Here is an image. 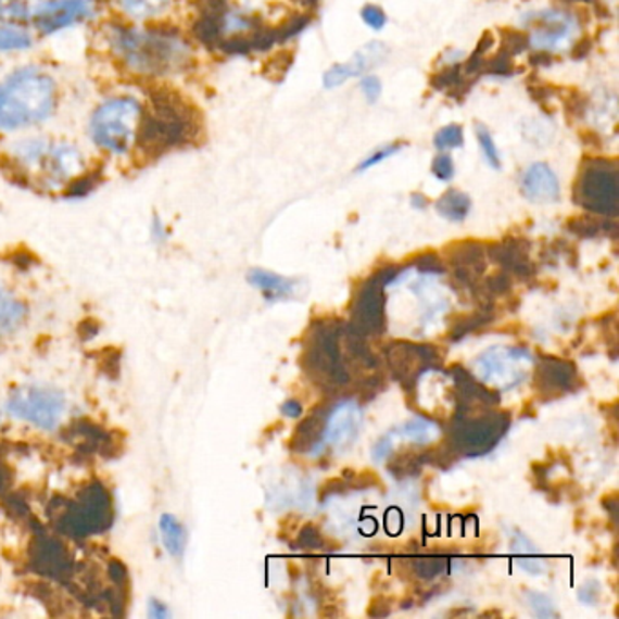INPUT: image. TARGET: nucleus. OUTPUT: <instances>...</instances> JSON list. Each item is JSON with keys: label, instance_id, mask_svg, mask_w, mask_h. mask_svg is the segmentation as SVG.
<instances>
[{"label": "nucleus", "instance_id": "1", "mask_svg": "<svg viewBox=\"0 0 619 619\" xmlns=\"http://www.w3.org/2000/svg\"><path fill=\"white\" fill-rule=\"evenodd\" d=\"M99 46L118 72L144 83L166 84L194 66L193 42L169 24L110 18L100 24Z\"/></svg>", "mask_w": 619, "mask_h": 619}, {"label": "nucleus", "instance_id": "2", "mask_svg": "<svg viewBox=\"0 0 619 619\" xmlns=\"http://www.w3.org/2000/svg\"><path fill=\"white\" fill-rule=\"evenodd\" d=\"M4 169L26 188L42 193H64L91 169V164L86 151L72 140L29 135L8 144Z\"/></svg>", "mask_w": 619, "mask_h": 619}, {"label": "nucleus", "instance_id": "3", "mask_svg": "<svg viewBox=\"0 0 619 619\" xmlns=\"http://www.w3.org/2000/svg\"><path fill=\"white\" fill-rule=\"evenodd\" d=\"M61 86L39 64L18 66L0 80V134H21L55 116Z\"/></svg>", "mask_w": 619, "mask_h": 619}, {"label": "nucleus", "instance_id": "4", "mask_svg": "<svg viewBox=\"0 0 619 619\" xmlns=\"http://www.w3.org/2000/svg\"><path fill=\"white\" fill-rule=\"evenodd\" d=\"M146 99L129 91L105 94L89 113L86 134L94 150L108 159H128L139 150Z\"/></svg>", "mask_w": 619, "mask_h": 619}, {"label": "nucleus", "instance_id": "5", "mask_svg": "<svg viewBox=\"0 0 619 619\" xmlns=\"http://www.w3.org/2000/svg\"><path fill=\"white\" fill-rule=\"evenodd\" d=\"M156 89L159 91L146 99L144 122L137 150L150 159L188 146L200 131L193 105L167 88Z\"/></svg>", "mask_w": 619, "mask_h": 619}, {"label": "nucleus", "instance_id": "6", "mask_svg": "<svg viewBox=\"0 0 619 619\" xmlns=\"http://www.w3.org/2000/svg\"><path fill=\"white\" fill-rule=\"evenodd\" d=\"M574 204L594 215L616 218L619 213L618 164L605 159L583 162L574 184Z\"/></svg>", "mask_w": 619, "mask_h": 619}, {"label": "nucleus", "instance_id": "7", "mask_svg": "<svg viewBox=\"0 0 619 619\" xmlns=\"http://www.w3.org/2000/svg\"><path fill=\"white\" fill-rule=\"evenodd\" d=\"M7 410L17 420L26 421L40 431H55L67 413V400L62 391L48 386H26L13 391Z\"/></svg>", "mask_w": 619, "mask_h": 619}, {"label": "nucleus", "instance_id": "8", "mask_svg": "<svg viewBox=\"0 0 619 619\" xmlns=\"http://www.w3.org/2000/svg\"><path fill=\"white\" fill-rule=\"evenodd\" d=\"M509 424L507 415H458L449 431V447L465 458L485 456L504 440Z\"/></svg>", "mask_w": 619, "mask_h": 619}, {"label": "nucleus", "instance_id": "9", "mask_svg": "<svg viewBox=\"0 0 619 619\" xmlns=\"http://www.w3.org/2000/svg\"><path fill=\"white\" fill-rule=\"evenodd\" d=\"M102 8L104 0H37L29 28L40 37H53L99 21Z\"/></svg>", "mask_w": 619, "mask_h": 619}, {"label": "nucleus", "instance_id": "10", "mask_svg": "<svg viewBox=\"0 0 619 619\" xmlns=\"http://www.w3.org/2000/svg\"><path fill=\"white\" fill-rule=\"evenodd\" d=\"M534 365L531 351L523 348L487 349L475 362V370L481 382L492 389L509 391L518 388L529 378V370Z\"/></svg>", "mask_w": 619, "mask_h": 619}, {"label": "nucleus", "instance_id": "11", "mask_svg": "<svg viewBox=\"0 0 619 619\" xmlns=\"http://www.w3.org/2000/svg\"><path fill=\"white\" fill-rule=\"evenodd\" d=\"M399 271L400 267H383L359 286L353 305L354 331L358 334H382L386 331V289Z\"/></svg>", "mask_w": 619, "mask_h": 619}, {"label": "nucleus", "instance_id": "12", "mask_svg": "<svg viewBox=\"0 0 619 619\" xmlns=\"http://www.w3.org/2000/svg\"><path fill=\"white\" fill-rule=\"evenodd\" d=\"M529 34V45L536 50L553 51L559 48L572 37L578 28L576 18L570 13L561 10H543V12L531 13L523 18Z\"/></svg>", "mask_w": 619, "mask_h": 619}, {"label": "nucleus", "instance_id": "13", "mask_svg": "<svg viewBox=\"0 0 619 619\" xmlns=\"http://www.w3.org/2000/svg\"><path fill=\"white\" fill-rule=\"evenodd\" d=\"M362 426V410L354 400H342L321 416L320 445L327 447H345L358 438Z\"/></svg>", "mask_w": 619, "mask_h": 619}, {"label": "nucleus", "instance_id": "14", "mask_svg": "<svg viewBox=\"0 0 619 619\" xmlns=\"http://www.w3.org/2000/svg\"><path fill=\"white\" fill-rule=\"evenodd\" d=\"M438 354L432 348L427 345H416V343H396L389 349V364L394 375H399L400 382L405 386L416 382L424 370L437 364Z\"/></svg>", "mask_w": 619, "mask_h": 619}, {"label": "nucleus", "instance_id": "15", "mask_svg": "<svg viewBox=\"0 0 619 619\" xmlns=\"http://www.w3.org/2000/svg\"><path fill=\"white\" fill-rule=\"evenodd\" d=\"M521 194L534 204H551L559 199V180L553 167L534 162L527 167L520 180Z\"/></svg>", "mask_w": 619, "mask_h": 619}, {"label": "nucleus", "instance_id": "16", "mask_svg": "<svg viewBox=\"0 0 619 619\" xmlns=\"http://www.w3.org/2000/svg\"><path fill=\"white\" fill-rule=\"evenodd\" d=\"M116 18L129 23H161L172 12L177 0H104Z\"/></svg>", "mask_w": 619, "mask_h": 619}, {"label": "nucleus", "instance_id": "17", "mask_svg": "<svg viewBox=\"0 0 619 619\" xmlns=\"http://www.w3.org/2000/svg\"><path fill=\"white\" fill-rule=\"evenodd\" d=\"M578 370L567 359L542 358L536 367V386L543 393L565 394L574 391Z\"/></svg>", "mask_w": 619, "mask_h": 619}, {"label": "nucleus", "instance_id": "18", "mask_svg": "<svg viewBox=\"0 0 619 619\" xmlns=\"http://www.w3.org/2000/svg\"><path fill=\"white\" fill-rule=\"evenodd\" d=\"M487 255L492 261L498 262L507 271H513L520 278H529L534 275V266L529 261V243L520 238H509L505 242L494 243Z\"/></svg>", "mask_w": 619, "mask_h": 619}, {"label": "nucleus", "instance_id": "19", "mask_svg": "<svg viewBox=\"0 0 619 619\" xmlns=\"http://www.w3.org/2000/svg\"><path fill=\"white\" fill-rule=\"evenodd\" d=\"M383 55H386L383 45H380V42L367 45V48L356 53L351 61L345 62V64H334L329 72H326L324 86L329 89L337 88V86L345 83L349 78L362 75L365 70H369L375 64V61H380Z\"/></svg>", "mask_w": 619, "mask_h": 619}, {"label": "nucleus", "instance_id": "20", "mask_svg": "<svg viewBox=\"0 0 619 619\" xmlns=\"http://www.w3.org/2000/svg\"><path fill=\"white\" fill-rule=\"evenodd\" d=\"M26 320V305L13 291L0 283V342L12 337Z\"/></svg>", "mask_w": 619, "mask_h": 619}, {"label": "nucleus", "instance_id": "21", "mask_svg": "<svg viewBox=\"0 0 619 619\" xmlns=\"http://www.w3.org/2000/svg\"><path fill=\"white\" fill-rule=\"evenodd\" d=\"M248 282L253 288L261 289L269 302L289 299L294 291L293 280L280 277L277 273L266 271V269H251Z\"/></svg>", "mask_w": 619, "mask_h": 619}, {"label": "nucleus", "instance_id": "22", "mask_svg": "<svg viewBox=\"0 0 619 619\" xmlns=\"http://www.w3.org/2000/svg\"><path fill=\"white\" fill-rule=\"evenodd\" d=\"M35 35L29 26L0 23V55H17L34 50Z\"/></svg>", "mask_w": 619, "mask_h": 619}, {"label": "nucleus", "instance_id": "23", "mask_svg": "<svg viewBox=\"0 0 619 619\" xmlns=\"http://www.w3.org/2000/svg\"><path fill=\"white\" fill-rule=\"evenodd\" d=\"M391 434L394 438H404L407 442L416 443V445H429V443L437 442L440 434H442V429L431 418L415 416V418L405 421L404 426H400Z\"/></svg>", "mask_w": 619, "mask_h": 619}, {"label": "nucleus", "instance_id": "24", "mask_svg": "<svg viewBox=\"0 0 619 619\" xmlns=\"http://www.w3.org/2000/svg\"><path fill=\"white\" fill-rule=\"evenodd\" d=\"M510 551L516 556V564L520 565V569L526 570L529 574L538 576L545 572L547 565L543 561L542 556L538 554L534 543L523 534V532H513L510 538Z\"/></svg>", "mask_w": 619, "mask_h": 619}, {"label": "nucleus", "instance_id": "25", "mask_svg": "<svg viewBox=\"0 0 619 619\" xmlns=\"http://www.w3.org/2000/svg\"><path fill=\"white\" fill-rule=\"evenodd\" d=\"M438 215L449 222H464L469 216L472 200L459 189H449L437 200Z\"/></svg>", "mask_w": 619, "mask_h": 619}, {"label": "nucleus", "instance_id": "26", "mask_svg": "<svg viewBox=\"0 0 619 619\" xmlns=\"http://www.w3.org/2000/svg\"><path fill=\"white\" fill-rule=\"evenodd\" d=\"M159 529H161V540L167 553L172 554L173 558H182L186 545H188V534L182 523L175 516L164 515L159 521Z\"/></svg>", "mask_w": 619, "mask_h": 619}, {"label": "nucleus", "instance_id": "27", "mask_svg": "<svg viewBox=\"0 0 619 619\" xmlns=\"http://www.w3.org/2000/svg\"><path fill=\"white\" fill-rule=\"evenodd\" d=\"M35 0H0V23L29 26Z\"/></svg>", "mask_w": 619, "mask_h": 619}, {"label": "nucleus", "instance_id": "28", "mask_svg": "<svg viewBox=\"0 0 619 619\" xmlns=\"http://www.w3.org/2000/svg\"><path fill=\"white\" fill-rule=\"evenodd\" d=\"M569 231L574 232L578 237L594 238L602 232H616V224H614L612 218L596 220V218L581 216V218H572L569 222Z\"/></svg>", "mask_w": 619, "mask_h": 619}, {"label": "nucleus", "instance_id": "29", "mask_svg": "<svg viewBox=\"0 0 619 619\" xmlns=\"http://www.w3.org/2000/svg\"><path fill=\"white\" fill-rule=\"evenodd\" d=\"M467 75L464 73V66H459L458 62H454V64H447L443 70L434 73L429 83H431L432 89H437V91H451Z\"/></svg>", "mask_w": 619, "mask_h": 619}, {"label": "nucleus", "instance_id": "30", "mask_svg": "<svg viewBox=\"0 0 619 619\" xmlns=\"http://www.w3.org/2000/svg\"><path fill=\"white\" fill-rule=\"evenodd\" d=\"M529 46H531L529 45V34H523L518 29H502V48L500 51L505 55L515 59V56L521 55Z\"/></svg>", "mask_w": 619, "mask_h": 619}, {"label": "nucleus", "instance_id": "31", "mask_svg": "<svg viewBox=\"0 0 619 619\" xmlns=\"http://www.w3.org/2000/svg\"><path fill=\"white\" fill-rule=\"evenodd\" d=\"M523 599H526V605L529 607V610H531L536 618H558V612H556L553 599L542 594V592L527 591Z\"/></svg>", "mask_w": 619, "mask_h": 619}, {"label": "nucleus", "instance_id": "32", "mask_svg": "<svg viewBox=\"0 0 619 619\" xmlns=\"http://www.w3.org/2000/svg\"><path fill=\"white\" fill-rule=\"evenodd\" d=\"M464 142V128L458 124H449L434 135V148L438 151L458 150Z\"/></svg>", "mask_w": 619, "mask_h": 619}, {"label": "nucleus", "instance_id": "33", "mask_svg": "<svg viewBox=\"0 0 619 619\" xmlns=\"http://www.w3.org/2000/svg\"><path fill=\"white\" fill-rule=\"evenodd\" d=\"M476 139L480 142L481 153L485 156L487 164L492 167V169H500L502 167V156H500L498 148H496V142L492 139L491 131L478 124L476 126Z\"/></svg>", "mask_w": 619, "mask_h": 619}, {"label": "nucleus", "instance_id": "34", "mask_svg": "<svg viewBox=\"0 0 619 619\" xmlns=\"http://www.w3.org/2000/svg\"><path fill=\"white\" fill-rule=\"evenodd\" d=\"M449 564H451L449 559L437 558V556H432V558H418L413 561V570H415L416 576L421 578V580H434L438 576L445 574Z\"/></svg>", "mask_w": 619, "mask_h": 619}, {"label": "nucleus", "instance_id": "35", "mask_svg": "<svg viewBox=\"0 0 619 619\" xmlns=\"http://www.w3.org/2000/svg\"><path fill=\"white\" fill-rule=\"evenodd\" d=\"M311 24L310 15H291L288 21H283L277 26L278 42H288V40L299 37Z\"/></svg>", "mask_w": 619, "mask_h": 619}, {"label": "nucleus", "instance_id": "36", "mask_svg": "<svg viewBox=\"0 0 619 619\" xmlns=\"http://www.w3.org/2000/svg\"><path fill=\"white\" fill-rule=\"evenodd\" d=\"M481 73H487L492 77H510L515 73V64H513L510 56L500 51L498 55L491 56L489 61H485Z\"/></svg>", "mask_w": 619, "mask_h": 619}, {"label": "nucleus", "instance_id": "37", "mask_svg": "<svg viewBox=\"0 0 619 619\" xmlns=\"http://www.w3.org/2000/svg\"><path fill=\"white\" fill-rule=\"evenodd\" d=\"M293 51H280L277 55L271 56L266 64L267 77L282 80L286 77V73L289 72V67L293 64Z\"/></svg>", "mask_w": 619, "mask_h": 619}, {"label": "nucleus", "instance_id": "38", "mask_svg": "<svg viewBox=\"0 0 619 619\" xmlns=\"http://www.w3.org/2000/svg\"><path fill=\"white\" fill-rule=\"evenodd\" d=\"M404 148V144H400V142H394V144L383 146L380 150L375 151V153H370L367 159H365L358 167H356V172H367L372 166H378L380 162L388 161L391 156L396 155L400 153Z\"/></svg>", "mask_w": 619, "mask_h": 619}, {"label": "nucleus", "instance_id": "39", "mask_svg": "<svg viewBox=\"0 0 619 619\" xmlns=\"http://www.w3.org/2000/svg\"><path fill=\"white\" fill-rule=\"evenodd\" d=\"M564 105L567 115L572 116L576 121H581L585 116L586 110H589V100H586L585 94L572 89L565 97Z\"/></svg>", "mask_w": 619, "mask_h": 619}, {"label": "nucleus", "instance_id": "40", "mask_svg": "<svg viewBox=\"0 0 619 619\" xmlns=\"http://www.w3.org/2000/svg\"><path fill=\"white\" fill-rule=\"evenodd\" d=\"M431 172L440 182H449V180L454 177V162L451 155L442 151V153L432 161Z\"/></svg>", "mask_w": 619, "mask_h": 619}, {"label": "nucleus", "instance_id": "41", "mask_svg": "<svg viewBox=\"0 0 619 619\" xmlns=\"http://www.w3.org/2000/svg\"><path fill=\"white\" fill-rule=\"evenodd\" d=\"M359 15H362V21L375 31H380L388 24V15L377 4H367V7L362 8Z\"/></svg>", "mask_w": 619, "mask_h": 619}, {"label": "nucleus", "instance_id": "42", "mask_svg": "<svg viewBox=\"0 0 619 619\" xmlns=\"http://www.w3.org/2000/svg\"><path fill=\"white\" fill-rule=\"evenodd\" d=\"M547 135L553 137V131L545 126V124H538V122H527L523 126V137H526L531 144L543 146L548 144Z\"/></svg>", "mask_w": 619, "mask_h": 619}, {"label": "nucleus", "instance_id": "43", "mask_svg": "<svg viewBox=\"0 0 619 619\" xmlns=\"http://www.w3.org/2000/svg\"><path fill=\"white\" fill-rule=\"evenodd\" d=\"M416 269L421 275H434V277H440L445 273V267H443L442 261L438 258L434 253H427V255H421L415 264Z\"/></svg>", "mask_w": 619, "mask_h": 619}, {"label": "nucleus", "instance_id": "44", "mask_svg": "<svg viewBox=\"0 0 619 619\" xmlns=\"http://www.w3.org/2000/svg\"><path fill=\"white\" fill-rule=\"evenodd\" d=\"M359 89H362V93H364L367 102L375 104L380 99V94H382V83L375 75H367V77L359 80Z\"/></svg>", "mask_w": 619, "mask_h": 619}, {"label": "nucleus", "instance_id": "45", "mask_svg": "<svg viewBox=\"0 0 619 619\" xmlns=\"http://www.w3.org/2000/svg\"><path fill=\"white\" fill-rule=\"evenodd\" d=\"M599 596H602V585L596 580L586 581L585 585H581L578 591V599L585 605H596Z\"/></svg>", "mask_w": 619, "mask_h": 619}, {"label": "nucleus", "instance_id": "46", "mask_svg": "<svg viewBox=\"0 0 619 619\" xmlns=\"http://www.w3.org/2000/svg\"><path fill=\"white\" fill-rule=\"evenodd\" d=\"M150 232L153 242L159 243V245L169 242V227H167L166 222L162 220L161 216H153Z\"/></svg>", "mask_w": 619, "mask_h": 619}, {"label": "nucleus", "instance_id": "47", "mask_svg": "<svg viewBox=\"0 0 619 619\" xmlns=\"http://www.w3.org/2000/svg\"><path fill=\"white\" fill-rule=\"evenodd\" d=\"M299 543L302 545V548H320L321 540L320 532L316 531L315 527H305L302 534H300Z\"/></svg>", "mask_w": 619, "mask_h": 619}, {"label": "nucleus", "instance_id": "48", "mask_svg": "<svg viewBox=\"0 0 619 619\" xmlns=\"http://www.w3.org/2000/svg\"><path fill=\"white\" fill-rule=\"evenodd\" d=\"M529 93H531L532 99L536 100L538 104L545 105L551 104L554 89L548 88V86H531Z\"/></svg>", "mask_w": 619, "mask_h": 619}, {"label": "nucleus", "instance_id": "49", "mask_svg": "<svg viewBox=\"0 0 619 619\" xmlns=\"http://www.w3.org/2000/svg\"><path fill=\"white\" fill-rule=\"evenodd\" d=\"M492 46H494V35H492L491 31H485V34L481 35L480 40H478L472 55L487 59V53L491 51Z\"/></svg>", "mask_w": 619, "mask_h": 619}, {"label": "nucleus", "instance_id": "50", "mask_svg": "<svg viewBox=\"0 0 619 619\" xmlns=\"http://www.w3.org/2000/svg\"><path fill=\"white\" fill-rule=\"evenodd\" d=\"M148 616L153 619H166L172 618V612L164 603L159 602V599H151L150 605H148Z\"/></svg>", "mask_w": 619, "mask_h": 619}, {"label": "nucleus", "instance_id": "51", "mask_svg": "<svg viewBox=\"0 0 619 619\" xmlns=\"http://www.w3.org/2000/svg\"><path fill=\"white\" fill-rule=\"evenodd\" d=\"M592 50V40L591 37H581L578 42H576L574 48H572V56H574L576 61H581V59H585Z\"/></svg>", "mask_w": 619, "mask_h": 619}, {"label": "nucleus", "instance_id": "52", "mask_svg": "<svg viewBox=\"0 0 619 619\" xmlns=\"http://www.w3.org/2000/svg\"><path fill=\"white\" fill-rule=\"evenodd\" d=\"M509 288V278L505 277L504 273H502V275H496V277H492L491 280L487 282V289H489V291H494V293H505Z\"/></svg>", "mask_w": 619, "mask_h": 619}, {"label": "nucleus", "instance_id": "53", "mask_svg": "<svg viewBox=\"0 0 619 619\" xmlns=\"http://www.w3.org/2000/svg\"><path fill=\"white\" fill-rule=\"evenodd\" d=\"M280 410H282V415L288 416V418H300L302 413H304V407H302V404L296 402V400H288V402H283Z\"/></svg>", "mask_w": 619, "mask_h": 619}, {"label": "nucleus", "instance_id": "54", "mask_svg": "<svg viewBox=\"0 0 619 619\" xmlns=\"http://www.w3.org/2000/svg\"><path fill=\"white\" fill-rule=\"evenodd\" d=\"M531 64L532 66L538 67L551 66V64H553V55H551V51L536 50V53L531 55Z\"/></svg>", "mask_w": 619, "mask_h": 619}, {"label": "nucleus", "instance_id": "55", "mask_svg": "<svg viewBox=\"0 0 619 619\" xmlns=\"http://www.w3.org/2000/svg\"><path fill=\"white\" fill-rule=\"evenodd\" d=\"M581 139L591 150H602V139L594 131H585V134L581 135Z\"/></svg>", "mask_w": 619, "mask_h": 619}, {"label": "nucleus", "instance_id": "56", "mask_svg": "<svg viewBox=\"0 0 619 619\" xmlns=\"http://www.w3.org/2000/svg\"><path fill=\"white\" fill-rule=\"evenodd\" d=\"M410 205L416 207V210H426L427 205H429V200H427L426 194L415 193L410 197Z\"/></svg>", "mask_w": 619, "mask_h": 619}, {"label": "nucleus", "instance_id": "57", "mask_svg": "<svg viewBox=\"0 0 619 619\" xmlns=\"http://www.w3.org/2000/svg\"><path fill=\"white\" fill-rule=\"evenodd\" d=\"M567 2H592V0H567Z\"/></svg>", "mask_w": 619, "mask_h": 619}]
</instances>
